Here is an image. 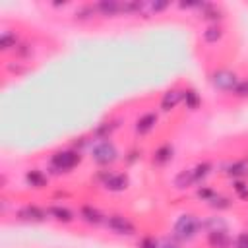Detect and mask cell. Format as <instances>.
Here are the masks:
<instances>
[{
	"label": "cell",
	"mask_w": 248,
	"mask_h": 248,
	"mask_svg": "<svg viewBox=\"0 0 248 248\" xmlns=\"http://www.w3.org/2000/svg\"><path fill=\"white\" fill-rule=\"evenodd\" d=\"M202 229V221L196 217V215H190V213H184L176 219L174 223V236L180 238V240H192L198 231Z\"/></svg>",
	"instance_id": "cell-1"
},
{
	"label": "cell",
	"mask_w": 248,
	"mask_h": 248,
	"mask_svg": "<svg viewBox=\"0 0 248 248\" xmlns=\"http://www.w3.org/2000/svg\"><path fill=\"white\" fill-rule=\"evenodd\" d=\"M91 159H93L97 165L107 167V165H112V163L118 159V151H116V147H114L112 141H108V140H99V141H95V143L91 145Z\"/></svg>",
	"instance_id": "cell-2"
},
{
	"label": "cell",
	"mask_w": 248,
	"mask_h": 248,
	"mask_svg": "<svg viewBox=\"0 0 248 248\" xmlns=\"http://www.w3.org/2000/svg\"><path fill=\"white\" fill-rule=\"evenodd\" d=\"M81 163V153L76 149H66V151H56L50 157V167L56 172H68L74 167H78Z\"/></svg>",
	"instance_id": "cell-3"
},
{
	"label": "cell",
	"mask_w": 248,
	"mask_h": 248,
	"mask_svg": "<svg viewBox=\"0 0 248 248\" xmlns=\"http://www.w3.org/2000/svg\"><path fill=\"white\" fill-rule=\"evenodd\" d=\"M105 225H107V229H110L112 232L122 234V236L136 234V225L128 217H124V215H108L105 219Z\"/></svg>",
	"instance_id": "cell-4"
},
{
	"label": "cell",
	"mask_w": 248,
	"mask_h": 248,
	"mask_svg": "<svg viewBox=\"0 0 248 248\" xmlns=\"http://www.w3.org/2000/svg\"><path fill=\"white\" fill-rule=\"evenodd\" d=\"M99 180L101 184L110 190V192H122L128 186V176L122 172H112V170H101L99 172Z\"/></svg>",
	"instance_id": "cell-5"
},
{
	"label": "cell",
	"mask_w": 248,
	"mask_h": 248,
	"mask_svg": "<svg viewBox=\"0 0 248 248\" xmlns=\"http://www.w3.org/2000/svg\"><path fill=\"white\" fill-rule=\"evenodd\" d=\"M211 83L221 91H232L238 85V78L231 70H217L211 74Z\"/></svg>",
	"instance_id": "cell-6"
},
{
	"label": "cell",
	"mask_w": 248,
	"mask_h": 248,
	"mask_svg": "<svg viewBox=\"0 0 248 248\" xmlns=\"http://www.w3.org/2000/svg\"><path fill=\"white\" fill-rule=\"evenodd\" d=\"M207 244L211 248H232V238L229 236L227 229L209 231L207 232Z\"/></svg>",
	"instance_id": "cell-7"
},
{
	"label": "cell",
	"mask_w": 248,
	"mask_h": 248,
	"mask_svg": "<svg viewBox=\"0 0 248 248\" xmlns=\"http://www.w3.org/2000/svg\"><path fill=\"white\" fill-rule=\"evenodd\" d=\"M155 124H157V114L155 112H145L136 120V134L145 136L155 128Z\"/></svg>",
	"instance_id": "cell-8"
},
{
	"label": "cell",
	"mask_w": 248,
	"mask_h": 248,
	"mask_svg": "<svg viewBox=\"0 0 248 248\" xmlns=\"http://www.w3.org/2000/svg\"><path fill=\"white\" fill-rule=\"evenodd\" d=\"M48 215V211L37 207V205H25L17 211V217L23 219V221H45Z\"/></svg>",
	"instance_id": "cell-9"
},
{
	"label": "cell",
	"mask_w": 248,
	"mask_h": 248,
	"mask_svg": "<svg viewBox=\"0 0 248 248\" xmlns=\"http://www.w3.org/2000/svg\"><path fill=\"white\" fill-rule=\"evenodd\" d=\"M79 217L85 223H89V225H101V223H105V215L97 207H93V205H81Z\"/></svg>",
	"instance_id": "cell-10"
},
{
	"label": "cell",
	"mask_w": 248,
	"mask_h": 248,
	"mask_svg": "<svg viewBox=\"0 0 248 248\" xmlns=\"http://www.w3.org/2000/svg\"><path fill=\"white\" fill-rule=\"evenodd\" d=\"M95 8H97V14L105 16V17H112V16L120 14V2L118 0H101L95 4Z\"/></svg>",
	"instance_id": "cell-11"
},
{
	"label": "cell",
	"mask_w": 248,
	"mask_h": 248,
	"mask_svg": "<svg viewBox=\"0 0 248 248\" xmlns=\"http://www.w3.org/2000/svg\"><path fill=\"white\" fill-rule=\"evenodd\" d=\"M180 99H182V93H180L178 89H170V91H167V93L163 95V99H161V110H165V112L172 110V108L180 103Z\"/></svg>",
	"instance_id": "cell-12"
},
{
	"label": "cell",
	"mask_w": 248,
	"mask_h": 248,
	"mask_svg": "<svg viewBox=\"0 0 248 248\" xmlns=\"http://www.w3.org/2000/svg\"><path fill=\"white\" fill-rule=\"evenodd\" d=\"M48 215L60 223H72L74 221V213L68 209V207H62V205H50L48 209Z\"/></svg>",
	"instance_id": "cell-13"
},
{
	"label": "cell",
	"mask_w": 248,
	"mask_h": 248,
	"mask_svg": "<svg viewBox=\"0 0 248 248\" xmlns=\"http://www.w3.org/2000/svg\"><path fill=\"white\" fill-rule=\"evenodd\" d=\"M25 180H27V184H29L31 188H45L46 182H48V178H46V176L43 174V170H39V169H31V170H27Z\"/></svg>",
	"instance_id": "cell-14"
},
{
	"label": "cell",
	"mask_w": 248,
	"mask_h": 248,
	"mask_svg": "<svg viewBox=\"0 0 248 248\" xmlns=\"http://www.w3.org/2000/svg\"><path fill=\"white\" fill-rule=\"evenodd\" d=\"M170 159H172V145H170V143L161 145V147L153 153V165L163 167V165H167Z\"/></svg>",
	"instance_id": "cell-15"
},
{
	"label": "cell",
	"mask_w": 248,
	"mask_h": 248,
	"mask_svg": "<svg viewBox=\"0 0 248 248\" xmlns=\"http://www.w3.org/2000/svg\"><path fill=\"white\" fill-rule=\"evenodd\" d=\"M192 184H196V178H194L192 169L180 170V172L176 174V178H174V186H176L178 190H186V188H190Z\"/></svg>",
	"instance_id": "cell-16"
},
{
	"label": "cell",
	"mask_w": 248,
	"mask_h": 248,
	"mask_svg": "<svg viewBox=\"0 0 248 248\" xmlns=\"http://www.w3.org/2000/svg\"><path fill=\"white\" fill-rule=\"evenodd\" d=\"M225 172L232 178H240V176L248 174V163L246 161H232L225 167Z\"/></svg>",
	"instance_id": "cell-17"
},
{
	"label": "cell",
	"mask_w": 248,
	"mask_h": 248,
	"mask_svg": "<svg viewBox=\"0 0 248 248\" xmlns=\"http://www.w3.org/2000/svg\"><path fill=\"white\" fill-rule=\"evenodd\" d=\"M17 45H19V41H17L16 33H12V31H4V33L0 35V48H2V50H10V48L16 50Z\"/></svg>",
	"instance_id": "cell-18"
},
{
	"label": "cell",
	"mask_w": 248,
	"mask_h": 248,
	"mask_svg": "<svg viewBox=\"0 0 248 248\" xmlns=\"http://www.w3.org/2000/svg\"><path fill=\"white\" fill-rule=\"evenodd\" d=\"M95 14H97V8L93 6V4H83V6H79L78 10H76V19L78 21H87V19H91V17H95Z\"/></svg>",
	"instance_id": "cell-19"
},
{
	"label": "cell",
	"mask_w": 248,
	"mask_h": 248,
	"mask_svg": "<svg viewBox=\"0 0 248 248\" xmlns=\"http://www.w3.org/2000/svg\"><path fill=\"white\" fill-rule=\"evenodd\" d=\"M221 37H223V27L217 25V23L209 25V27L203 31V39H205V43H217V41H221Z\"/></svg>",
	"instance_id": "cell-20"
},
{
	"label": "cell",
	"mask_w": 248,
	"mask_h": 248,
	"mask_svg": "<svg viewBox=\"0 0 248 248\" xmlns=\"http://www.w3.org/2000/svg\"><path fill=\"white\" fill-rule=\"evenodd\" d=\"M182 101H184V105H186V108H190V110H194V108H198L200 107V103H202V99H200V95L194 91V89H188V91H182Z\"/></svg>",
	"instance_id": "cell-21"
},
{
	"label": "cell",
	"mask_w": 248,
	"mask_h": 248,
	"mask_svg": "<svg viewBox=\"0 0 248 248\" xmlns=\"http://www.w3.org/2000/svg\"><path fill=\"white\" fill-rule=\"evenodd\" d=\"M203 12H202V17L203 19H213L215 23H217V19H221L223 16H221V10L217 8V6H213V4H202L200 6Z\"/></svg>",
	"instance_id": "cell-22"
},
{
	"label": "cell",
	"mask_w": 248,
	"mask_h": 248,
	"mask_svg": "<svg viewBox=\"0 0 248 248\" xmlns=\"http://www.w3.org/2000/svg\"><path fill=\"white\" fill-rule=\"evenodd\" d=\"M192 172H194V178H196V182H202L209 172H211V163H207V161H203V163H198L194 169H192Z\"/></svg>",
	"instance_id": "cell-23"
},
{
	"label": "cell",
	"mask_w": 248,
	"mask_h": 248,
	"mask_svg": "<svg viewBox=\"0 0 248 248\" xmlns=\"http://www.w3.org/2000/svg\"><path fill=\"white\" fill-rule=\"evenodd\" d=\"M116 126H118L116 122H103V124L95 130V136H97L99 140H108V136L112 134V130H114Z\"/></svg>",
	"instance_id": "cell-24"
},
{
	"label": "cell",
	"mask_w": 248,
	"mask_h": 248,
	"mask_svg": "<svg viewBox=\"0 0 248 248\" xmlns=\"http://www.w3.org/2000/svg\"><path fill=\"white\" fill-rule=\"evenodd\" d=\"M209 205H211L213 209H229V207L232 205V202H231L229 198H225V196H219V194H215V198L209 202Z\"/></svg>",
	"instance_id": "cell-25"
},
{
	"label": "cell",
	"mask_w": 248,
	"mask_h": 248,
	"mask_svg": "<svg viewBox=\"0 0 248 248\" xmlns=\"http://www.w3.org/2000/svg\"><path fill=\"white\" fill-rule=\"evenodd\" d=\"M215 194H217V192H215V190H211L209 186H200V188H198V192H196V196H198L202 202H207V203L215 198Z\"/></svg>",
	"instance_id": "cell-26"
},
{
	"label": "cell",
	"mask_w": 248,
	"mask_h": 248,
	"mask_svg": "<svg viewBox=\"0 0 248 248\" xmlns=\"http://www.w3.org/2000/svg\"><path fill=\"white\" fill-rule=\"evenodd\" d=\"M232 190L236 192V196H238L240 200H248V186H246V182H242V180H234Z\"/></svg>",
	"instance_id": "cell-27"
},
{
	"label": "cell",
	"mask_w": 248,
	"mask_h": 248,
	"mask_svg": "<svg viewBox=\"0 0 248 248\" xmlns=\"http://www.w3.org/2000/svg\"><path fill=\"white\" fill-rule=\"evenodd\" d=\"M159 244H161V242H159L155 236H149V234H147V236H143V238L138 242V248H159Z\"/></svg>",
	"instance_id": "cell-28"
},
{
	"label": "cell",
	"mask_w": 248,
	"mask_h": 248,
	"mask_svg": "<svg viewBox=\"0 0 248 248\" xmlns=\"http://www.w3.org/2000/svg\"><path fill=\"white\" fill-rule=\"evenodd\" d=\"M232 248H248V232H238L232 242Z\"/></svg>",
	"instance_id": "cell-29"
},
{
	"label": "cell",
	"mask_w": 248,
	"mask_h": 248,
	"mask_svg": "<svg viewBox=\"0 0 248 248\" xmlns=\"http://www.w3.org/2000/svg\"><path fill=\"white\" fill-rule=\"evenodd\" d=\"M232 93L236 97H248V79L246 81H238V85L232 89Z\"/></svg>",
	"instance_id": "cell-30"
},
{
	"label": "cell",
	"mask_w": 248,
	"mask_h": 248,
	"mask_svg": "<svg viewBox=\"0 0 248 248\" xmlns=\"http://www.w3.org/2000/svg\"><path fill=\"white\" fill-rule=\"evenodd\" d=\"M159 248H180V244H178L176 236H167V238H163V240H161Z\"/></svg>",
	"instance_id": "cell-31"
},
{
	"label": "cell",
	"mask_w": 248,
	"mask_h": 248,
	"mask_svg": "<svg viewBox=\"0 0 248 248\" xmlns=\"http://www.w3.org/2000/svg\"><path fill=\"white\" fill-rule=\"evenodd\" d=\"M169 8V2H151L149 4V12H163V10H167Z\"/></svg>",
	"instance_id": "cell-32"
},
{
	"label": "cell",
	"mask_w": 248,
	"mask_h": 248,
	"mask_svg": "<svg viewBox=\"0 0 248 248\" xmlns=\"http://www.w3.org/2000/svg\"><path fill=\"white\" fill-rule=\"evenodd\" d=\"M16 52H17L19 56H29V54H31V46H29L27 43H19L17 48H16Z\"/></svg>",
	"instance_id": "cell-33"
}]
</instances>
